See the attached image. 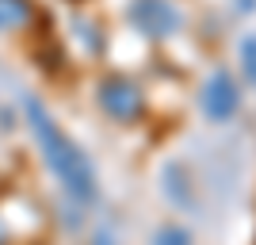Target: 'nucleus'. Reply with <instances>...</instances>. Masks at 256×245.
I'll return each mask as SVG.
<instances>
[{
    "label": "nucleus",
    "instance_id": "f257e3e1",
    "mask_svg": "<svg viewBox=\"0 0 256 245\" xmlns=\"http://www.w3.org/2000/svg\"><path fill=\"white\" fill-rule=\"evenodd\" d=\"M23 115H27V123H31L34 138H38V149H42L50 172L58 176V184H62L73 199L92 203V199H96V172H92V165H88L84 149L54 123L50 111H46L34 96L23 100Z\"/></svg>",
    "mask_w": 256,
    "mask_h": 245
},
{
    "label": "nucleus",
    "instance_id": "f03ea898",
    "mask_svg": "<svg viewBox=\"0 0 256 245\" xmlns=\"http://www.w3.org/2000/svg\"><path fill=\"white\" fill-rule=\"evenodd\" d=\"M96 104L107 119H115V123H138L146 115V92H142L130 77H104L96 88Z\"/></svg>",
    "mask_w": 256,
    "mask_h": 245
},
{
    "label": "nucleus",
    "instance_id": "7ed1b4c3",
    "mask_svg": "<svg viewBox=\"0 0 256 245\" xmlns=\"http://www.w3.org/2000/svg\"><path fill=\"white\" fill-rule=\"evenodd\" d=\"M126 20L134 23V31L146 39H168L180 31L184 16L172 8V0H130Z\"/></svg>",
    "mask_w": 256,
    "mask_h": 245
},
{
    "label": "nucleus",
    "instance_id": "20e7f679",
    "mask_svg": "<svg viewBox=\"0 0 256 245\" xmlns=\"http://www.w3.org/2000/svg\"><path fill=\"white\" fill-rule=\"evenodd\" d=\"M199 104H203V115H210L214 123H222L237 111L241 104V92H237V81L226 69H214L203 81V92H199Z\"/></svg>",
    "mask_w": 256,
    "mask_h": 245
},
{
    "label": "nucleus",
    "instance_id": "39448f33",
    "mask_svg": "<svg viewBox=\"0 0 256 245\" xmlns=\"http://www.w3.org/2000/svg\"><path fill=\"white\" fill-rule=\"evenodd\" d=\"M34 23V0H0V31H23Z\"/></svg>",
    "mask_w": 256,
    "mask_h": 245
},
{
    "label": "nucleus",
    "instance_id": "423d86ee",
    "mask_svg": "<svg viewBox=\"0 0 256 245\" xmlns=\"http://www.w3.org/2000/svg\"><path fill=\"white\" fill-rule=\"evenodd\" d=\"M153 245H192V237H188V230H180V226H160Z\"/></svg>",
    "mask_w": 256,
    "mask_h": 245
},
{
    "label": "nucleus",
    "instance_id": "0eeeda50",
    "mask_svg": "<svg viewBox=\"0 0 256 245\" xmlns=\"http://www.w3.org/2000/svg\"><path fill=\"white\" fill-rule=\"evenodd\" d=\"M241 62H245V73L256 81V35L241 43Z\"/></svg>",
    "mask_w": 256,
    "mask_h": 245
},
{
    "label": "nucleus",
    "instance_id": "6e6552de",
    "mask_svg": "<svg viewBox=\"0 0 256 245\" xmlns=\"http://www.w3.org/2000/svg\"><path fill=\"white\" fill-rule=\"evenodd\" d=\"M4 241H8V234H4V222H0V245H4Z\"/></svg>",
    "mask_w": 256,
    "mask_h": 245
},
{
    "label": "nucleus",
    "instance_id": "1a4fd4ad",
    "mask_svg": "<svg viewBox=\"0 0 256 245\" xmlns=\"http://www.w3.org/2000/svg\"><path fill=\"white\" fill-rule=\"evenodd\" d=\"M96 245H111V241H107V237H96Z\"/></svg>",
    "mask_w": 256,
    "mask_h": 245
}]
</instances>
